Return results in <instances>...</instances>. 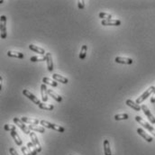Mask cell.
<instances>
[{
  "mask_svg": "<svg viewBox=\"0 0 155 155\" xmlns=\"http://www.w3.org/2000/svg\"><path fill=\"white\" fill-rule=\"evenodd\" d=\"M40 123L42 125H43V127H46V128H49V129H53V130H55V131H57L59 133H63L65 131L64 127L58 125H55V123H50V122H48L46 120H41Z\"/></svg>",
  "mask_w": 155,
  "mask_h": 155,
  "instance_id": "6da1fadb",
  "label": "cell"
},
{
  "mask_svg": "<svg viewBox=\"0 0 155 155\" xmlns=\"http://www.w3.org/2000/svg\"><path fill=\"white\" fill-rule=\"evenodd\" d=\"M154 89H155V87H153V86H152V87H150V88H149L144 94H142L137 99H136V103H137L138 105L139 104H142V102H144L145 99L148 97H150L152 94H153V91H154Z\"/></svg>",
  "mask_w": 155,
  "mask_h": 155,
  "instance_id": "7a4b0ae2",
  "label": "cell"
},
{
  "mask_svg": "<svg viewBox=\"0 0 155 155\" xmlns=\"http://www.w3.org/2000/svg\"><path fill=\"white\" fill-rule=\"evenodd\" d=\"M135 120H136V122H138L141 125H142L144 128H146V129L148 130V131H150V132L155 136V129L150 125V123H147L146 121H144V119L142 118L141 116H138V115H136V116H135Z\"/></svg>",
  "mask_w": 155,
  "mask_h": 155,
  "instance_id": "3957f363",
  "label": "cell"
},
{
  "mask_svg": "<svg viewBox=\"0 0 155 155\" xmlns=\"http://www.w3.org/2000/svg\"><path fill=\"white\" fill-rule=\"evenodd\" d=\"M0 32H1V38H7V17L5 15H1V20H0Z\"/></svg>",
  "mask_w": 155,
  "mask_h": 155,
  "instance_id": "277c9868",
  "label": "cell"
},
{
  "mask_svg": "<svg viewBox=\"0 0 155 155\" xmlns=\"http://www.w3.org/2000/svg\"><path fill=\"white\" fill-rule=\"evenodd\" d=\"M14 122L15 123V125H18V127H19L25 134H31V130H30L29 126H26L25 123H24L21 119L17 118V117H15V118H14Z\"/></svg>",
  "mask_w": 155,
  "mask_h": 155,
  "instance_id": "5b68a950",
  "label": "cell"
},
{
  "mask_svg": "<svg viewBox=\"0 0 155 155\" xmlns=\"http://www.w3.org/2000/svg\"><path fill=\"white\" fill-rule=\"evenodd\" d=\"M23 94L24 95V97H26L27 98H29L31 101H33L35 105H38V106H39V105L42 103V102L40 101V99L37 98V97L33 94V93H31L28 89H23Z\"/></svg>",
  "mask_w": 155,
  "mask_h": 155,
  "instance_id": "8992f818",
  "label": "cell"
},
{
  "mask_svg": "<svg viewBox=\"0 0 155 155\" xmlns=\"http://www.w3.org/2000/svg\"><path fill=\"white\" fill-rule=\"evenodd\" d=\"M142 110L144 111V115L147 116V118L149 119V121H150V122L152 123V125H155V117H154V115L151 113V111L149 110V108L147 107L146 105H142Z\"/></svg>",
  "mask_w": 155,
  "mask_h": 155,
  "instance_id": "52a82bcc",
  "label": "cell"
},
{
  "mask_svg": "<svg viewBox=\"0 0 155 155\" xmlns=\"http://www.w3.org/2000/svg\"><path fill=\"white\" fill-rule=\"evenodd\" d=\"M102 25H110V26H119L121 24V21L118 19H109V20H102Z\"/></svg>",
  "mask_w": 155,
  "mask_h": 155,
  "instance_id": "ba28073f",
  "label": "cell"
},
{
  "mask_svg": "<svg viewBox=\"0 0 155 155\" xmlns=\"http://www.w3.org/2000/svg\"><path fill=\"white\" fill-rule=\"evenodd\" d=\"M30 137H31V139H32V142L35 145L37 150H38V152H42V146L40 144L39 140H38V138H37V135L35 134V133H31Z\"/></svg>",
  "mask_w": 155,
  "mask_h": 155,
  "instance_id": "9c48e42d",
  "label": "cell"
},
{
  "mask_svg": "<svg viewBox=\"0 0 155 155\" xmlns=\"http://www.w3.org/2000/svg\"><path fill=\"white\" fill-rule=\"evenodd\" d=\"M46 57V62H47V67H48V70L49 71H52L53 70V61H52V56L51 52H47L45 54Z\"/></svg>",
  "mask_w": 155,
  "mask_h": 155,
  "instance_id": "30bf717a",
  "label": "cell"
},
{
  "mask_svg": "<svg viewBox=\"0 0 155 155\" xmlns=\"http://www.w3.org/2000/svg\"><path fill=\"white\" fill-rule=\"evenodd\" d=\"M115 61L116 63H120V64H132L133 63V60L130 58H125V57H115Z\"/></svg>",
  "mask_w": 155,
  "mask_h": 155,
  "instance_id": "8fae6325",
  "label": "cell"
},
{
  "mask_svg": "<svg viewBox=\"0 0 155 155\" xmlns=\"http://www.w3.org/2000/svg\"><path fill=\"white\" fill-rule=\"evenodd\" d=\"M41 94H42V99L43 102L48 101V89L45 84L41 85Z\"/></svg>",
  "mask_w": 155,
  "mask_h": 155,
  "instance_id": "7c38bea8",
  "label": "cell"
},
{
  "mask_svg": "<svg viewBox=\"0 0 155 155\" xmlns=\"http://www.w3.org/2000/svg\"><path fill=\"white\" fill-rule=\"evenodd\" d=\"M137 133H138V134L139 135H141L142 138H144L146 142H152V137L151 135H149V134H147L144 130H142V128H138L137 129Z\"/></svg>",
  "mask_w": 155,
  "mask_h": 155,
  "instance_id": "4fadbf2b",
  "label": "cell"
},
{
  "mask_svg": "<svg viewBox=\"0 0 155 155\" xmlns=\"http://www.w3.org/2000/svg\"><path fill=\"white\" fill-rule=\"evenodd\" d=\"M125 103H126V105H127L128 107H130L133 108L135 111H140L142 109V107H140L137 103L133 101V100H131V99H127Z\"/></svg>",
  "mask_w": 155,
  "mask_h": 155,
  "instance_id": "5bb4252c",
  "label": "cell"
},
{
  "mask_svg": "<svg viewBox=\"0 0 155 155\" xmlns=\"http://www.w3.org/2000/svg\"><path fill=\"white\" fill-rule=\"evenodd\" d=\"M29 49L31 50V51H33V52H37V53L41 54L42 56L45 54L44 49H42V48H41V47H38V46H35V45H34V44H30V45H29Z\"/></svg>",
  "mask_w": 155,
  "mask_h": 155,
  "instance_id": "9a60e30c",
  "label": "cell"
},
{
  "mask_svg": "<svg viewBox=\"0 0 155 155\" xmlns=\"http://www.w3.org/2000/svg\"><path fill=\"white\" fill-rule=\"evenodd\" d=\"M52 78L54 79L55 81H59V82H61V83H63V84H67L68 82H69V80H68L67 78L65 77H62L61 75H59V74H56V73H54L53 75H52Z\"/></svg>",
  "mask_w": 155,
  "mask_h": 155,
  "instance_id": "2e32d148",
  "label": "cell"
},
{
  "mask_svg": "<svg viewBox=\"0 0 155 155\" xmlns=\"http://www.w3.org/2000/svg\"><path fill=\"white\" fill-rule=\"evenodd\" d=\"M48 95L51 96L54 100H56L57 102H61L62 101V97H61L60 95H58L56 92H54L52 89H48Z\"/></svg>",
  "mask_w": 155,
  "mask_h": 155,
  "instance_id": "e0dca14e",
  "label": "cell"
},
{
  "mask_svg": "<svg viewBox=\"0 0 155 155\" xmlns=\"http://www.w3.org/2000/svg\"><path fill=\"white\" fill-rule=\"evenodd\" d=\"M21 120L24 123H30V125H38V123H40V121L36 118H28V117H22Z\"/></svg>",
  "mask_w": 155,
  "mask_h": 155,
  "instance_id": "ac0fdd59",
  "label": "cell"
},
{
  "mask_svg": "<svg viewBox=\"0 0 155 155\" xmlns=\"http://www.w3.org/2000/svg\"><path fill=\"white\" fill-rule=\"evenodd\" d=\"M29 128H30L31 131H33V132H38L41 134L45 133V129L43 126H37L36 125H30Z\"/></svg>",
  "mask_w": 155,
  "mask_h": 155,
  "instance_id": "d6986e66",
  "label": "cell"
},
{
  "mask_svg": "<svg viewBox=\"0 0 155 155\" xmlns=\"http://www.w3.org/2000/svg\"><path fill=\"white\" fill-rule=\"evenodd\" d=\"M11 136L13 137V139L15 140V144L18 145V146H21L22 144H23V141L21 140L20 138V136L18 135V134L16 133V131H13V132H11Z\"/></svg>",
  "mask_w": 155,
  "mask_h": 155,
  "instance_id": "ffe728a7",
  "label": "cell"
},
{
  "mask_svg": "<svg viewBox=\"0 0 155 155\" xmlns=\"http://www.w3.org/2000/svg\"><path fill=\"white\" fill-rule=\"evenodd\" d=\"M7 56L13 57V58H17V59H23V57H24L22 52H15V51H8Z\"/></svg>",
  "mask_w": 155,
  "mask_h": 155,
  "instance_id": "44dd1931",
  "label": "cell"
},
{
  "mask_svg": "<svg viewBox=\"0 0 155 155\" xmlns=\"http://www.w3.org/2000/svg\"><path fill=\"white\" fill-rule=\"evenodd\" d=\"M42 82L43 84H48V85H51L52 87H58V82L55 81L53 79H51L50 78L44 77L42 79Z\"/></svg>",
  "mask_w": 155,
  "mask_h": 155,
  "instance_id": "7402d4cb",
  "label": "cell"
},
{
  "mask_svg": "<svg viewBox=\"0 0 155 155\" xmlns=\"http://www.w3.org/2000/svg\"><path fill=\"white\" fill-rule=\"evenodd\" d=\"M27 148L28 150L30 151L31 154L32 155H37L39 152H38V150H37V148L35 147V145L33 144V142H28L27 144Z\"/></svg>",
  "mask_w": 155,
  "mask_h": 155,
  "instance_id": "603a6c76",
  "label": "cell"
},
{
  "mask_svg": "<svg viewBox=\"0 0 155 155\" xmlns=\"http://www.w3.org/2000/svg\"><path fill=\"white\" fill-rule=\"evenodd\" d=\"M104 152L105 155H112L111 153V149H110V144L108 140L104 141Z\"/></svg>",
  "mask_w": 155,
  "mask_h": 155,
  "instance_id": "cb8c5ba5",
  "label": "cell"
},
{
  "mask_svg": "<svg viewBox=\"0 0 155 155\" xmlns=\"http://www.w3.org/2000/svg\"><path fill=\"white\" fill-rule=\"evenodd\" d=\"M87 52H88V46L83 45L81 47V50H80V52H79V59L80 60H84L86 58Z\"/></svg>",
  "mask_w": 155,
  "mask_h": 155,
  "instance_id": "d4e9b609",
  "label": "cell"
},
{
  "mask_svg": "<svg viewBox=\"0 0 155 155\" xmlns=\"http://www.w3.org/2000/svg\"><path fill=\"white\" fill-rule=\"evenodd\" d=\"M39 107L41 108V109H44V110H52L53 108H54V107H53V105H51V104H46V103H41L40 105H39Z\"/></svg>",
  "mask_w": 155,
  "mask_h": 155,
  "instance_id": "484cf974",
  "label": "cell"
},
{
  "mask_svg": "<svg viewBox=\"0 0 155 155\" xmlns=\"http://www.w3.org/2000/svg\"><path fill=\"white\" fill-rule=\"evenodd\" d=\"M128 115L123 113V114H118V115H115V121H120V120H127L128 119Z\"/></svg>",
  "mask_w": 155,
  "mask_h": 155,
  "instance_id": "4316f807",
  "label": "cell"
},
{
  "mask_svg": "<svg viewBox=\"0 0 155 155\" xmlns=\"http://www.w3.org/2000/svg\"><path fill=\"white\" fill-rule=\"evenodd\" d=\"M98 16L101 18L103 20H109V19H112V15L110 14H107V13H104V12H101V13H99Z\"/></svg>",
  "mask_w": 155,
  "mask_h": 155,
  "instance_id": "83f0119b",
  "label": "cell"
},
{
  "mask_svg": "<svg viewBox=\"0 0 155 155\" xmlns=\"http://www.w3.org/2000/svg\"><path fill=\"white\" fill-rule=\"evenodd\" d=\"M30 60L32 62H36V61H44L46 60V57L45 56H33L32 58L30 59Z\"/></svg>",
  "mask_w": 155,
  "mask_h": 155,
  "instance_id": "f1b7e54d",
  "label": "cell"
},
{
  "mask_svg": "<svg viewBox=\"0 0 155 155\" xmlns=\"http://www.w3.org/2000/svg\"><path fill=\"white\" fill-rule=\"evenodd\" d=\"M4 129L5 131H10V132H13V131H16V126L13 125H5Z\"/></svg>",
  "mask_w": 155,
  "mask_h": 155,
  "instance_id": "f546056e",
  "label": "cell"
},
{
  "mask_svg": "<svg viewBox=\"0 0 155 155\" xmlns=\"http://www.w3.org/2000/svg\"><path fill=\"white\" fill-rule=\"evenodd\" d=\"M21 151H22L23 155H32V154H31V152H30V151L28 150L27 146L26 147H24V146L21 147Z\"/></svg>",
  "mask_w": 155,
  "mask_h": 155,
  "instance_id": "4dcf8cb0",
  "label": "cell"
},
{
  "mask_svg": "<svg viewBox=\"0 0 155 155\" xmlns=\"http://www.w3.org/2000/svg\"><path fill=\"white\" fill-rule=\"evenodd\" d=\"M78 7L79 8V9H84V7H85V3H84V1L83 0H79L78 1Z\"/></svg>",
  "mask_w": 155,
  "mask_h": 155,
  "instance_id": "1f68e13d",
  "label": "cell"
},
{
  "mask_svg": "<svg viewBox=\"0 0 155 155\" xmlns=\"http://www.w3.org/2000/svg\"><path fill=\"white\" fill-rule=\"evenodd\" d=\"M9 152H10V154H11V155H19L14 148H10V149H9Z\"/></svg>",
  "mask_w": 155,
  "mask_h": 155,
  "instance_id": "d6a6232c",
  "label": "cell"
},
{
  "mask_svg": "<svg viewBox=\"0 0 155 155\" xmlns=\"http://www.w3.org/2000/svg\"><path fill=\"white\" fill-rule=\"evenodd\" d=\"M151 103H155V89H154V91H153V94H152V98H151Z\"/></svg>",
  "mask_w": 155,
  "mask_h": 155,
  "instance_id": "836d02e7",
  "label": "cell"
}]
</instances>
